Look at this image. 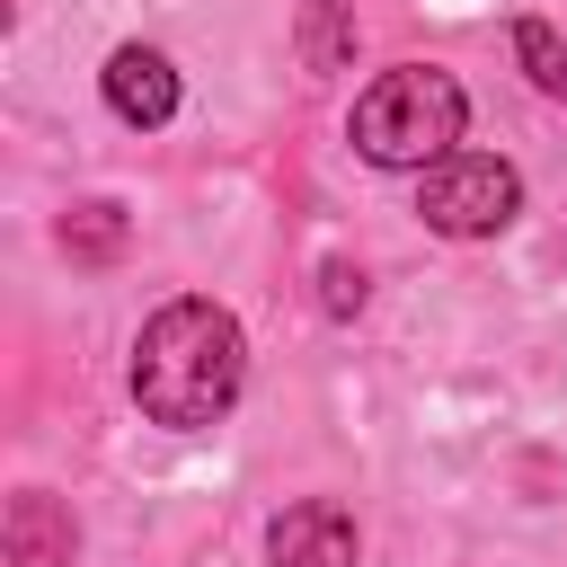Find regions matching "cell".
Returning a JSON list of instances; mask_svg holds the SVG:
<instances>
[{
	"label": "cell",
	"mask_w": 567,
	"mask_h": 567,
	"mask_svg": "<svg viewBox=\"0 0 567 567\" xmlns=\"http://www.w3.org/2000/svg\"><path fill=\"white\" fill-rule=\"evenodd\" d=\"M62 248H71L80 266H106V257L124 248V204H71V213H62Z\"/></svg>",
	"instance_id": "7"
},
{
	"label": "cell",
	"mask_w": 567,
	"mask_h": 567,
	"mask_svg": "<svg viewBox=\"0 0 567 567\" xmlns=\"http://www.w3.org/2000/svg\"><path fill=\"white\" fill-rule=\"evenodd\" d=\"M239 381H248V337H239V319L221 301L177 292V301H159L142 319V337H133V408L151 425L204 434V425L230 416Z\"/></svg>",
	"instance_id": "1"
},
{
	"label": "cell",
	"mask_w": 567,
	"mask_h": 567,
	"mask_svg": "<svg viewBox=\"0 0 567 567\" xmlns=\"http://www.w3.org/2000/svg\"><path fill=\"white\" fill-rule=\"evenodd\" d=\"M301 53H310V71H337V62L354 53V27H346V9H337V0H319V9L301 18Z\"/></svg>",
	"instance_id": "9"
},
{
	"label": "cell",
	"mask_w": 567,
	"mask_h": 567,
	"mask_svg": "<svg viewBox=\"0 0 567 567\" xmlns=\"http://www.w3.org/2000/svg\"><path fill=\"white\" fill-rule=\"evenodd\" d=\"M319 310H328V319H354V310H363V266L319 257Z\"/></svg>",
	"instance_id": "10"
},
{
	"label": "cell",
	"mask_w": 567,
	"mask_h": 567,
	"mask_svg": "<svg viewBox=\"0 0 567 567\" xmlns=\"http://www.w3.org/2000/svg\"><path fill=\"white\" fill-rule=\"evenodd\" d=\"M461 124H470L461 80L434 71V62H399V71H381L354 97V124L346 133H354V151L372 168H434L443 151H461Z\"/></svg>",
	"instance_id": "2"
},
{
	"label": "cell",
	"mask_w": 567,
	"mask_h": 567,
	"mask_svg": "<svg viewBox=\"0 0 567 567\" xmlns=\"http://www.w3.org/2000/svg\"><path fill=\"white\" fill-rule=\"evenodd\" d=\"M266 558H275V567H354V558H363V532H354V514H346L337 496H301V505L275 514Z\"/></svg>",
	"instance_id": "4"
},
{
	"label": "cell",
	"mask_w": 567,
	"mask_h": 567,
	"mask_svg": "<svg viewBox=\"0 0 567 567\" xmlns=\"http://www.w3.org/2000/svg\"><path fill=\"white\" fill-rule=\"evenodd\" d=\"M416 213H425V230H443V239H496V230L523 213V177H514V159H496V151H443V159L425 168V186H416Z\"/></svg>",
	"instance_id": "3"
},
{
	"label": "cell",
	"mask_w": 567,
	"mask_h": 567,
	"mask_svg": "<svg viewBox=\"0 0 567 567\" xmlns=\"http://www.w3.org/2000/svg\"><path fill=\"white\" fill-rule=\"evenodd\" d=\"M106 106H115V124L159 133V124L177 115V62H168L159 44H115V53H106Z\"/></svg>",
	"instance_id": "5"
},
{
	"label": "cell",
	"mask_w": 567,
	"mask_h": 567,
	"mask_svg": "<svg viewBox=\"0 0 567 567\" xmlns=\"http://www.w3.org/2000/svg\"><path fill=\"white\" fill-rule=\"evenodd\" d=\"M71 549H80V523L44 487L9 496V567H71Z\"/></svg>",
	"instance_id": "6"
},
{
	"label": "cell",
	"mask_w": 567,
	"mask_h": 567,
	"mask_svg": "<svg viewBox=\"0 0 567 567\" xmlns=\"http://www.w3.org/2000/svg\"><path fill=\"white\" fill-rule=\"evenodd\" d=\"M514 53H523V71H532L540 97H567V44H558L549 18H514Z\"/></svg>",
	"instance_id": "8"
}]
</instances>
